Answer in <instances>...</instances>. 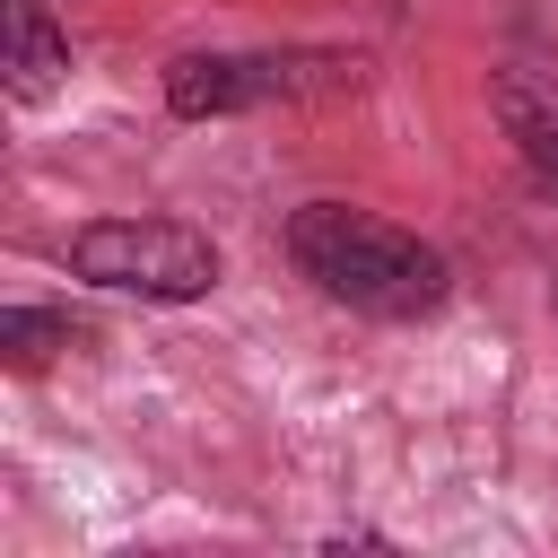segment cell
I'll use <instances>...</instances> for the list:
<instances>
[{
  "label": "cell",
  "mask_w": 558,
  "mask_h": 558,
  "mask_svg": "<svg viewBox=\"0 0 558 558\" xmlns=\"http://www.w3.org/2000/svg\"><path fill=\"white\" fill-rule=\"evenodd\" d=\"M288 262L323 296H340L357 314H384V323H410V314L445 305V253L366 218V209H349V201H305L288 218Z\"/></svg>",
  "instance_id": "cell-1"
},
{
  "label": "cell",
  "mask_w": 558,
  "mask_h": 558,
  "mask_svg": "<svg viewBox=\"0 0 558 558\" xmlns=\"http://www.w3.org/2000/svg\"><path fill=\"white\" fill-rule=\"evenodd\" d=\"M70 270L87 288H113V296L192 305L218 288V244L183 218H96L70 235Z\"/></svg>",
  "instance_id": "cell-2"
},
{
  "label": "cell",
  "mask_w": 558,
  "mask_h": 558,
  "mask_svg": "<svg viewBox=\"0 0 558 558\" xmlns=\"http://www.w3.org/2000/svg\"><path fill=\"white\" fill-rule=\"evenodd\" d=\"M323 87H357V70L340 61H305V52H183L166 70V105L183 122H209V113H244V105H270V96H323Z\"/></svg>",
  "instance_id": "cell-3"
},
{
  "label": "cell",
  "mask_w": 558,
  "mask_h": 558,
  "mask_svg": "<svg viewBox=\"0 0 558 558\" xmlns=\"http://www.w3.org/2000/svg\"><path fill=\"white\" fill-rule=\"evenodd\" d=\"M488 96H497V122H506V140L523 148L532 183H541V192H558V87H541V78L506 70Z\"/></svg>",
  "instance_id": "cell-4"
},
{
  "label": "cell",
  "mask_w": 558,
  "mask_h": 558,
  "mask_svg": "<svg viewBox=\"0 0 558 558\" xmlns=\"http://www.w3.org/2000/svg\"><path fill=\"white\" fill-rule=\"evenodd\" d=\"M61 78H70V44L52 35L44 0H9V96L17 105H44Z\"/></svg>",
  "instance_id": "cell-5"
},
{
  "label": "cell",
  "mask_w": 558,
  "mask_h": 558,
  "mask_svg": "<svg viewBox=\"0 0 558 558\" xmlns=\"http://www.w3.org/2000/svg\"><path fill=\"white\" fill-rule=\"evenodd\" d=\"M0 349H9V366H44L52 349H70V323L61 314H35V305H9L0 314Z\"/></svg>",
  "instance_id": "cell-6"
}]
</instances>
